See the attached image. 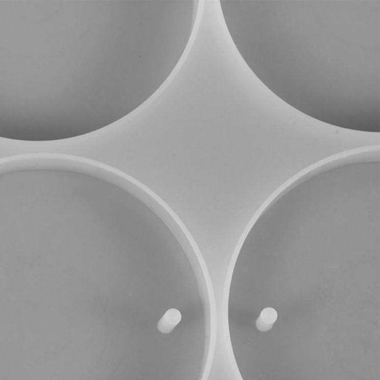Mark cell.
<instances>
[{
  "instance_id": "obj_1",
  "label": "cell",
  "mask_w": 380,
  "mask_h": 380,
  "mask_svg": "<svg viewBox=\"0 0 380 380\" xmlns=\"http://www.w3.org/2000/svg\"><path fill=\"white\" fill-rule=\"evenodd\" d=\"M181 319L182 315L179 311L174 309L169 310L160 321L158 328L161 332L168 334L173 330L174 327L180 322Z\"/></svg>"
},
{
  "instance_id": "obj_2",
  "label": "cell",
  "mask_w": 380,
  "mask_h": 380,
  "mask_svg": "<svg viewBox=\"0 0 380 380\" xmlns=\"http://www.w3.org/2000/svg\"><path fill=\"white\" fill-rule=\"evenodd\" d=\"M276 313L272 308L264 310L257 321L258 328L262 331L270 330L276 320Z\"/></svg>"
}]
</instances>
